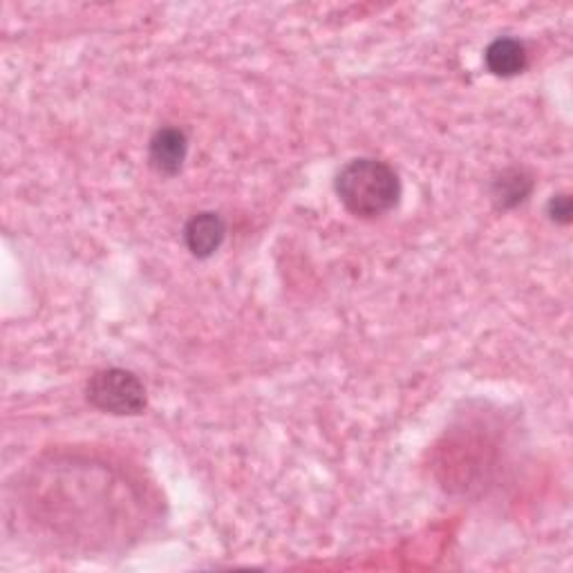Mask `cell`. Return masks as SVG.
Here are the masks:
<instances>
[{
    "mask_svg": "<svg viewBox=\"0 0 573 573\" xmlns=\"http://www.w3.org/2000/svg\"><path fill=\"white\" fill-rule=\"evenodd\" d=\"M340 205L360 220L391 214L402 200V179L397 170L374 157L347 161L334 181Z\"/></svg>",
    "mask_w": 573,
    "mask_h": 573,
    "instance_id": "obj_1",
    "label": "cell"
},
{
    "mask_svg": "<svg viewBox=\"0 0 573 573\" xmlns=\"http://www.w3.org/2000/svg\"><path fill=\"white\" fill-rule=\"evenodd\" d=\"M90 406L106 415L130 417L146 411V388L141 378L124 367H106L90 376L86 386Z\"/></svg>",
    "mask_w": 573,
    "mask_h": 573,
    "instance_id": "obj_2",
    "label": "cell"
},
{
    "mask_svg": "<svg viewBox=\"0 0 573 573\" xmlns=\"http://www.w3.org/2000/svg\"><path fill=\"white\" fill-rule=\"evenodd\" d=\"M188 155L186 132L179 128H159L148 144V164L155 172L172 177L181 170Z\"/></svg>",
    "mask_w": 573,
    "mask_h": 573,
    "instance_id": "obj_3",
    "label": "cell"
},
{
    "mask_svg": "<svg viewBox=\"0 0 573 573\" xmlns=\"http://www.w3.org/2000/svg\"><path fill=\"white\" fill-rule=\"evenodd\" d=\"M227 238V225L223 216L205 211L190 218L184 227V243L190 256H196L200 260L211 258L225 243Z\"/></svg>",
    "mask_w": 573,
    "mask_h": 573,
    "instance_id": "obj_4",
    "label": "cell"
},
{
    "mask_svg": "<svg viewBox=\"0 0 573 573\" xmlns=\"http://www.w3.org/2000/svg\"><path fill=\"white\" fill-rule=\"evenodd\" d=\"M484 61H486V68L495 77L511 79V77H517L526 70L528 55H526V48H524L522 41L511 39V37H502V39H495L486 48Z\"/></svg>",
    "mask_w": 573,
    "mask_h": 573,
    "instance_id": "obj_5",
    "label": "cell"
},
{
    "mask_svg": "<svg viewBox=\"0 0 573 573\" xmlns=\"http://www.w3.org/2000/svg\"><path fill=\"white\" fill-rule=\"evenodd\" d=\"M533 190V177L524 168L502 170L491 186V196L497 209H515L522 205Z\"/></svg>",
    "mask_w": 573,
    "mask_h": 573,
    "instance_id": "obj_6",
    "label": "cell"
},
{
    "mask_svg": "<svg viewBox=\"0 0 573 573\" xmlns=\"http://www.w3.org/2000/svg\"><path fill=\"white\" fill-rule=\"evenodd\" d=\"M571 214H573V207H571V198L569 196H553L551 202H549V216L553 223L557 225H569L571 223Z\"/></svg>",
    "mask_w": 573,
    "mask_h": 573,
    "instance_id": "obj_7",
    "label": "cell"
}]
</instances>
